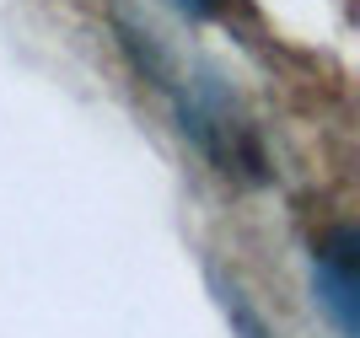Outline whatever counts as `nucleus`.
Segmentation results:
<instances>
[{
    "instance_id": "nucleus-1",
    "label": "nucleus",
    "mask_w": 360,
    "mask_h": 338,
    "mask_svg": "<svg viewBox=\"0 0 360 338\" xmlns=\"http://www.w3.org/2000/svg\"><path fill=\"white\" fill-rule=\"evenodd\" d=\"M317 285H323V301L333 306L339 327L355 333V290H360V274H355V236L339 231L328 247L317 252Z\"/></svg>"
},
{
    "instance_id": "nucleus-2",
    "label": "nucleus",
    "mask_w": 360,
    "mask_h": 338,
    "mask_svg": "<svg viewBox=\"0 0 360 338\" xmlns=\"http://www.w3.org/2000/svg\"><path fill=\"white\" fill-rule=\"evenodd\" d=\"M178 6H183V11H194V16H221L231 0H178Z\"/></svg>"
}]
</instances>
